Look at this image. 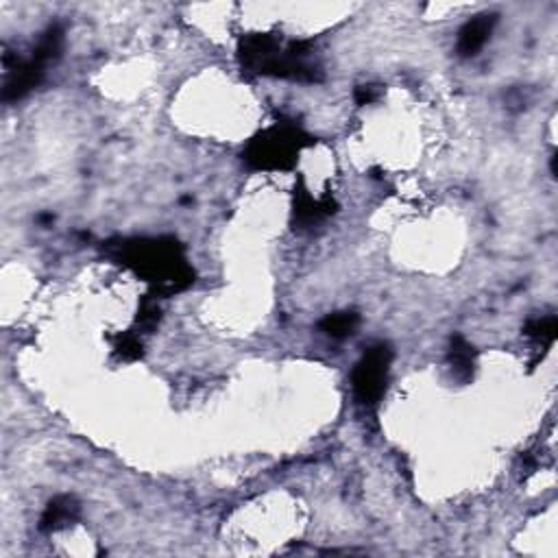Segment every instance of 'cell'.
<instances>
[{
	"label": "cell",
	"mask_w": 558,
	"mask_h": 558,
	"mask_svg": "<svg viewBox=\"0 0 558 558\" xmlns=\"http://www.w3.org/2000/svg\"><path fill=\"white\" fill-rule=\"evenodd\" d=\"M358 317L351 312H342V314H331L320 323V328L323 331H328L330 336H334V339H340V336L351 334V330L356 328Z\"/></svg>",
	"instance_id": "3"
},
{
	"label": "cell",
	"mask_w": 558,
	"mask_h": 558,
	"mask_svg": "<svg viewBox=\"0 0 558 558\" xmlns=\"http://www.w3.org/2000/svg\"><path fill=\"white\" fill-rule=\"evenodd\" d=\"M493 25L495 15H478V18L469 20L467 25L462 26L461 36H458V53H461L462 57L476 55L480 48L484 46L486 40H489Z\"/></svg>",
	"instance_id": "2"
},
{
	"label": "cell",
	"mask_w": 558,
	"mask_h": 558,
	"mask_svg": "<svg viewBox=\"0 0 558 558\" xmlns=\"http://www.w3.org/2000/svg\"><path fill=\"white\" fill-rule=\"evenodd\" d=\"M391 351L384 345L371 347L353 371V389L362 401H378L384 393L386 373H389Z\"/></svg>",
	"instance_id": "1"
}]
</instances>
